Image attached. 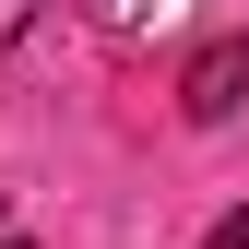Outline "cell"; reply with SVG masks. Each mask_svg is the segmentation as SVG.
Listing matches in <instances>:
<instances>
[{
    "mask_svg": "<svg viewBox=\"0 0 249 249\" xmlns=\"http://www.w3.org/2000/svg\"><path fill=\"white\" fill-rule=\"evenodd\" d=\"M178 107H190L202 131H226V119L249 107V36H213V48H190V71H178Z\"/></svg>",
    "mask_w": 249,
    "mask_h": 249,
    "instance_id": "cell-1",
    "label": "cell"
},
{
    "mask_svg": "<svg viewBox=\"0 0 249 249\" xmlns=\"http://www.w3.org/2000/svg\"><path fill=\"white\" fill-rule=\"evenodd\" d=\"M12 249H24V237H12Z\"/></svg>",
    "mask_w": 249,
    "mask_h": 249,
    "instance_id": "cell-4",
    "label": "cell"
},
{
    "mask_svg": "<svg viewBox=\"0 0 249 249\" xmlns=\"http://www.w3.org/2000/svg\"><path fill=\"white\" fill-rule=\"evenodd\" d=\"M202 249H249V213H213V237Z\"/></svg>",
    "mask_w": 249,
    "mask_h": 249,
    "instance_id": "cell-2",
    "label": "cell"
},
{
    "mask_svg": "<svg viewBox=\"0 0 249 249\" xmlns=\"http://www.w3.org/2000/svg\"><path fill=\"white\" fill-rule=\"evenodd\" d=\"M24 12H36V0H0V36H24Z\"/></svg>",
    "mask_w": 249,
    "mask_h": 249,
    "instance_id": "cell-3",
    "label": "cell"
}]
</instances>
